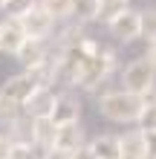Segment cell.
<instances>
[{
	"label": "cell",
	"mask_w": 156,
	"mask_h": 159,
	"mask_svg": "<svg viewBox=\"0 0 156 159\" xmlns=\"http://www.w3.org/2000/svg\"><path fill=\"white\" fill-rule=\"evenodd\" d=\"M142 107H145V98L130 93V90H113V93H104L98 98V113L107 121H116V125H133V121H139Z\"/></svg>",
	"instance_id": "1"
},
{
	"label": "cell",
	"mask_w": 156,
	"mask_h": 159,
	"mask_svg": "<svg viewBox=\"0 0 156 159\" xmlns=\"http://www.w3.org/2000/svg\"><path fill=\"white\" fill-rule=\"evenodd\" d=\"M122 84H124V90H130V93H136V96L145 98L156 87V67L148 58H136V61H130L124 67Z\"/></svg>",
	"instance_id": "2"
},
{
	"label": "cell",
	"mask_w": 156,
	"mask_h": 159,
	"mask_svg": "<svg viewBox=\"0 0 156 159\" xmlns=\"http://www.w3.org/2000/svg\"><path fill=\"white\" fill-rule=\"evenodd\" d=\"M113 67H116V55L107 52V49H98L96 55H90V58H87L84 70H81V78H78V87L96 90L98 84L110 75V70H113Z\"/></svg>",
	"instance_id": "3"
},
{
	"label": "cell",
	"mask_w": 156,
	"mask_h": 159,
	"mask_svg": "<svg viewBox=\"0 0 156 159\" xmlns=\"http://www.w3.org/2000/svg\"><path fill=\"white\" fill-rule=\"evenodd\" d=\"M17 23H20V29L26 32V38H35V41H47L52 35V29H55V17L41 3L32 6L23 17H17Z\"/></svg>",
	"instance_id": "4"
},
{
	"label": "cell",
	"mask_w": 156,
	"mask_h": 159,
	"mask_svg": "<svg viewBox=\"0 0 156 159\" xmlns=\"http://www.w3.org/2000/svg\"><path fill=\"white\" fill-rule=\"evenodd\" d=\"M38 87H41L38 75L26 70V72H17V75H9L6 84L0 87V96L12 98V101H17V104H26V98H29Z\"/></svg>",
	"instance_id": "5"
},
{
	"label": "cell",
	"mask_w": 156,
	"mask_h": 159,
	"mask_svg": "<svg viewBox=\"0 0 156 159\" xmlns=\"http://www.w3.org/2000/svg\"><path fill=\"white\" fill-rule=\"evenodd\" d=\"M110 26V35L122 43H130L136 38H142V12H133V9H124L118 17L107 23Z\"/></svg>",
	"instance_id": "6"
},
{
	"label": "cell",
	"mask_w": 156,
	"mask_h": 159,
	"mask_svg": "<svg viewBox=\"0 0 156 159\" xmlns=\"http://www.w3.org/2000/svg\"><path fill=\"white\" fill-rule=\"evenodd\" d=\"M52 107H55V90L49 84H41V87L26 98L23 113L29 119H47V116H52Z\"/></svg>",
	"instance_id": "7"
},
{
	"label": "cell",
	"mask_w": 156,
	"mask_h": 159,
	"mask_svg": "<svg viewBox=\"0 0 156 159\" xmlns=\"http://www.w3.org/2000/svg\"><path fill=\"white\" fill-rule=\"evenodd\" d=\"M55 148H58V151H67V153H75V151H81V148H87L81 121L58 125V130H55Z\"/></svg>",
	"instance_id": "8"
},
{
	"label": "cell",
	"mask_w": 156,
	"mask_h": 159,
	"mask_svg": "<svg viewBox=\"0 0 156 159\" xmlns=\"http://www.w3.org/2000/svg\"><path fill=\"white\" fill-rule=\"evenodd\" d=\"M55 125H67V121H81V101L72 93H61L55 96V107L49 116Z\"/></svg>",
	"instance_id": "9"
},
{
	"label": "cell",
	"mask_w": 156,
	"mask_h": 159,
	"mask_svg": "<svg viewBox=\"0 0 156 159\" xmlns=\"http://www.w3.org/2000/svg\"><path fill=\"white\" fill-rule=\"evenodd\" d=\"M15 58L20 61L26 70H38V67H43V64L49 61V58H47V46H43V41H35V38H26V41L20 43V49H17Z\"/></svg>",
	"instance_id": "10"
},
{
	"label": "cell",
	"mask_w": 156,
	"mask_h": 159,
	"mask_svg": "<svg viewBox=\"0 0 156 159\" xmlns=\"http://www.w3.org/2000/svg\"><path fill=\"white\" fill-rule=\"evenodd\" d=\"M87 151L93 153L96 159H122V139H118V136H110V133L93 136L87 142Z\"/></svg>",
	"instance_id": "11"
},
{
	"label": "cell",
	"mask_w": 156,
	"mask_h": 159,
	"mask_svg": "<svg viewBox=\"0 0 156 159\" xmlns=\"http://www.w3.org/2000/svg\"><path fill=\"white\" fill-rule=\"evenodd\" d=\"M26 41V32L20 29V23L17 20H9L0 26V52H6V55H17V49H20V43Z\"/></svg>",
	"instance_id": "12"
},
{
	"label": "cell",
	"mask_w": 156,
	"mask_h": 159,
	"mask_svg": "<svg viewBox=\"0 0 156 159\" xmlns=\"http://www.w3.org/2000/svg\"><path fill=\"white\" fill-rule=\"evenodd\" d=\"M122 139V159H148V142H145V130H127Z\"/></svg>",
	"instance_id": "13"
},
{
	"label": "cell",
	"mask_w": 156,
	"mask_h": 159,
	"mask_svg": "<svg viewBox=\"0 0 156 159\" xmlns=\"http://www.w3.org/2000/svg\"><path fill=\"white\" fill-rule=\"evenodd\" d=\"M55 130L58 125L47 116V119H32V133H35V148L38 151H49L55 148Z\"/></svg>",
	"instance_id": "14"
},
{
	"label": "cell",
	"mask_w": 156,
	"mask_h": 159,
	"mask_svg": "<svg viewBox=\"0 0 156 159\" xmlns=\"http://www.w3.org/2000/svg\"><path fill=\"white\" fill-rule=\"evenodd\" d=\"M9 127V142H12V145H35V133H32V119L29 116H17L15 121H12V125H6Z\"/></svg>",
	"instance_id": "15"
},
{
	"label": "cell",
	"mask_w": 156,
	"mask_h": 159,
	"mask_svg": "<svg viewBox=\"0 0 156 159\" xmlns=\"http://www.w3.org/2000/svg\"><path fill=\"white\" fill-rule=\"evenodd\" d=\"M127 9V0H98V6H96V20H104L110 23L113 17H118Z\"/></svg>",
	"instance_id": "16"
},
{
	"label": "cell",
	"mask_w": 156,
	"mask_h": 159,
	"mask_svg": "<svg viewBox=\"0 0 156 159\" xmlns=\"http://www.w3.org/2000/svg\"><path fill=\"white\" fill-rule=\"evenodd\" d=\"M55 20H72V0H38Z\"/></svg>",
	"instance_id": "17"
},
{
	"label": "cell",
	"mask_w": 156,
	"mask_h": 159,
	"mask_svg": "<svg viewBox=\"0 0 156 159\" xmlns=\"http://www.w3.org/2000/svg\"><path fill=\"white\" fill-rule=\"evenodd\" d=\"M96 6L98 0H72V20H96Z\"/></svg>",
	"instance_id": "18"
},
{
	"label": "cell",
	"mask_w": 156,
	"mask_h": 159,
	"mask_svg": "<svg viewBox=\"0 0 156 159\" xmlns=\"http://www.w3.org/2000/svg\"><path fill=\"white\" fill-rule=\"evenodd\" d=\"M17 116H23V104H17V101L0 96V125H12Z\"/></svg>",
	"instance_id": "19"
},
{
	"label": "cell",
	"mask_w": 156,
	"mask_h": 159,
	"mask_svg": "<svg viewBox=\"0 0 156 159\" xmlns=\"http://www.w3.org/2000/svg\"><path fill=\"white\" fill-rule=\"evenodd\" d=\"M32 6H38V0H6L3 12L12 17V20H17V17H23L26 12H29Z\"/></svg>",
	"instance_id": "20"
},
{
	"label": "cell",
	"mask_w": 156,
	"mask_h": 159,
	"mask_svg": "<svg viewBox=\"0 0 156 159\" xmlns=\"http://www.w3.org/2000/svg\"><path fill=\"white\" fill-rule=\"evenodd\" d=\"M142 38L148 43L156 41V9H145L142 12Z\"/></svg>",
	"instance_id": "21"
},
{
	"label": "cell",
	"mask_w": 156,
	"mask_h": 159,
	"mask_svg": "<svg viewBox=\"0 0 156 159\" xmlns=\"http://www.w3.org/2000/svg\"><path fill=\"white\" fill-rule=\"evenodd\" d=\"M139 127L142 130H156V101L145 98V107L139 113Z\"/></svg>",
	"instance_id": "22"
},
{
	"label": "cell",
	"mask_w": 156,
	"mask_h": 159,
	"mask_svg": "<svg viewBox=\"0 0 156 159\" xmlns=\"http://www.w3.org/2000/svg\"><path fill=\"white\" fill-rule=\"evenodd\" d=\"M9 159H41V151L35 145H12Z\"/></svg>",
	"instance_id": "23"
},
{
	"label": "cell",
	"mask_w": 156,
	"mask_h": 159,
	"mask_svg": "<svg viewBox=\"0 0 156 159\" xmlns=\"http://www.w3.org/2000/svg\"><path fill=\"white\" fill-rule=\"evenodd\" d=\"M145 142H148V159H156V130H145Z\"/></svg>",
	"instance_id": "24"
},
{
	"label": "cell",
	"mask_w": 156,
	"mask_h": 159,
	"mask_svg": "<svg viewBox=\"0 0 156 159\" xmlns=\"http://www.w3.org/2000/svg\"><path fill=\"white\" fill-rule=\"evenodd\" d=\"M41 159H72V153L58 151V148H49V151H41Z\"/></svg>",
	"instance_id": "25"
},
{
	"label": "cell",
	"mask_w": 156,
	"mask_h": 159,
	"mask_svg": "<svg viewBox=\"0 0 156 159\" xmlns=\"http://www.w3.org/2000/svg\"><path fill=\"white\" fill-rule=\"evenodd\" d=\"M9 151H12V142L6 133H0V159H9Z\"/></svg>",
	"instance_id": "26"
},
{
	"label": "cell",
	"mask_w": 156,
	"mask_h": 159,
	"mask_svg": "<svg viewBox=\"0 0 156 159\" xmlns=\"http://www.w3.org/2000/svg\"><path fill=\"white\" fill-rule=\"evenodd\" d=\"M145 58H148L153 67H156V41H153V43H148V55H145Z\"/></svg>",
	"instance_id": "27"
},
{
	"label": "cell",
	"mask_w": 156,
	"mask_h": 159,
	"mask_svg": "<svg viewBox=\"0 0 156 159\" xmlns=\"http://www.w3.org/2000/svg\"><path fill=\"white\" fill-rule=\"evenodd\" d=\"M72 159H96V156L90 153L87 148H81V151H75V153H72Z\"/></svg>",
	"instance_id": "28"
},
{
	"label": "cell",
	"mask_w": 156,
	"mask_h": 159,
	"mask_svg": "<svg viewBox=\"0 0 156 159\" xmlns=\"http://www.w3.org/2000/svg\"><path fill=\"white\" fill-rule=\"evenodd\" d=\"M3 6H6V0H0V9H3Z\"/></svg>",
	"instance_id": "29"
},
{
	"label": "cell",
	"mask_w": 156,
	"mask_h": 159,
	"mask_svg": "<svg viewBox=\"0 0 156 159\" xmlns=\"http://www.w3.org/2000/svg\"><path fill=\"white\" fill-rule=\"evenodd\" d=\"M127 3H130V0H127Z\"/></svg>",
	"instance_id": "30"
},
{
	"label": "cell",
	"mask_w": 156,
	"mask_h": 159,
	"mask_svg": "<svg viewBox=\"0 0 156 159\" xmlns=\"http://www.w3.org/2000/svg\"><path fill=\"white\" fill-rule=\"evenodd\" d=\"M0 26H3V23H0Z\"/></svg>",
	"instance_id": "31"
}]
</instances>
